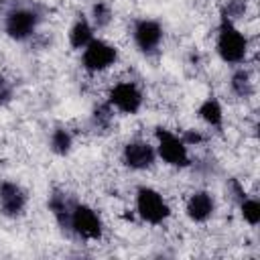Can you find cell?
I'll list each match as a JSON object with an SVG mask.
<instances>
[{"mask_svg": "<svg viewBox=\"0 0 260 260\" xmlns=\"http://www.w3.org/2000/svg\"><path fill=\"white\" fill-rule=\"evenodd\" d=\"M122 160L132 171H146L156 160V148L146 140H130L122 150Z\"/></svg>", "mask_w": 260, "mask_h": 260, "instance_id": "obj_9", "label": "cell"}, {"mask_svg": "<svg viewBox=\"0 0 260 260\" xmlns=\"http://www.w3.org/2000/svg\"><path fill=\"white\" fill-rule=\"evenodd\" d=\"M142 91L134 81H120L110 89L108 104L122 114H136L142 108Z\"/></svg>", "mask_w": 260, "mask_h": 260, "instance_id": "obj_7", "label": "cell"}, {"mask_svg": "<svg viewBox=\"0 0 260 260\" xmlns=\"http://www.w3.org/2000/svg\"><path fill=\"white\" fill-rule=\"evenodd\" d=\"M39 22H41V14L35 8L18 6L6 14L4 30L12 41H26L37 32Z\"/></svg>", "mask_w": 260, "mask_h": 260, "instance_id": "obj_4", "label": "cell"}, {"mask_svg": "<svg viewBox=\"0 0 260 260\" xmlns=\"http://www.w3.org/2000/svg\"><path fill=\"white\" fill-rule=\"evenodd\" d=\"M112 112H114V108H112L108 102L102 104V106H98V108L93 110V124L106 128V126L110 124V120H112Z\"/></svg>", "mask_w": 260, "mask_h": 260, "instance_id": "obj_19", "label": "cell"}, {"mask_svg": "<svg viewBox=\"0 0 260 260\" xmlns=\"http://www.w3.org/2000/svg\"><path fill=\"white\" fill-rule=\"evenodd\" d=\"M4 2H10V0H4Z\"/></svg>", "mask_w": 260, "mask_h": 260, "instance_id": "obj_22", "label": "cell"}, {"mask_svg": "<svg viewBox=\"0 0 260 260\" xmlns=\"http://www.w3.org/2000/svg\"><path fill=\"white\" fill-rule=\"evenodd\" d=\"M71 205H73V203H69V201H67L65 193L55 191V193L49 197V209H51V213L55 215V219L59 221V225H61V228H67V225H69Z\"/></svg>", "mask_w": 260, "mask_h": 260, "instance_id": "obj_14", "label": "cell"}, {"mask_svg": "<svg viewBox=\"0 0 260 260\" xmlns=\"http://www.w3.org/2000/svg\"><path fill=\"white\" fill-rule=\"evenodd\" d=\"M71 146H73V136L69 130L65 128H55L51 132V138H49V148L59 154V156H65L71 152Z\"/></svg>", "mask_w": 260, "mask_h": 260, "instance_id": "obj_15", "label": "cell"}, {"mask_svg": "<svg viewBox=\"0 0 260 260\" xmlns=\"http://www.w3.org/2000/svg\"><path fill=\"white\" fill-rule=\"evenodd\" d=\"M215 51H217L219 59L230 65H240L248 55V39L234 24V20L228 18L225 14H221V20L217 26Z\"/></svg>", "mask_w": 260, "mask_h": 260, "instance_id": "obj_1", "label": "cell"}, {"mask_svg": "<svg viewBox=\"0 0 260 260\" xmlns=\"http://www.w3.org/2000/svg\"><path fill=\"white\" fill-rule=\"evenodd\" d=\"M232 91L238 95V98H248L252 93V79H250V73L246 69H238L234 75H232Z\"/></svg>", "mask_w": 260, "mask_h": 260, "instance_id": "obj_16", "label": "cell"}, {"mask_svg": "<svg viewBox=\"0 0 260 260\" xmlns=\"http://www.w3.org/2000/svg\"><path fill=\"white\" fill-rule=\"evenodd\" d=\"M183 142L187 144V146H191V144H199V142H203V136L199 134V132H193V130H187L183 136Z\"/></svg>", "mask_w": 260, "mask_h": 260, "instance_id": "obj_20", "label": "cell"}, {"mask_svg": "<svg viewBox=\"0 0 260 260\" xmlns=\"http://www.w3.org/2000/svg\"><path fill=\"white\" fill-rule=\"evenodd\" d=\"M91 39H93V24L87 20V16L79 14L69 28V45L73 49H83Z\"/></svg>", "mask_w": 260, "mask_h": 260, "instance_id": "obj_12", "label": "cell"}, {"mask_svg": "<svg viewBox=\"0 0 260 260\" xmlns=\"http://www.w3.org/2000/svg\"><path fill=\"white\" fill-rule=\"evenodd\" d=\"M240 213H242V217H244L246 223L258 225V223H260V201L246 195V197L240 201Z\"/></svg>", "mask_w": 260, "mask_h": 260, "instance_id": "obj_17", "label": "cell"}, {"mask_svg": "<svg viewBox=\"0 0 260 260\" xmlns=\"http://www.w3.org/2000/svg\"><path fill=\"white\" fill-rule=\"evenodd\" d=\"M67 230H71L77 238H81L85 242H98V240H102L104 223L93 207H89L85 203H73Z\"/></svg>", "mask_w": 260, "mask_h": 260, "instance_id": "obj_2", "label": "cell"}, {"mask_svg": "<svg viewBox=\"0 0 260 260\" xmlns=\"http://www.w3.org/2000/svg\"><path fill=\"white\" fill-rule=\"evenodd\" d=\"M110 20H112V10H110V6H108L106 2H95L93 8H91V22H93V26L104 28V26L110 24Z\"/></svg>", "mask_w": 260, "mask_h": 260, "instance_id": "obj_18", "label": "cell"}, {"mask_svg": "<svg viewBox=\"0 0 260 260\" xmlns=\"http://www.w3.org/2000/svg\"><path fill=\"white\" fill-rule=\"evenodd\" d=\"M156 154L171 167H187L189 165V150L181 136L173 134L171 130L156 128Z\"/></svg>", "mask_w": 260, "mask_h": 260, "instance_id": "obj_6", "label": "cell"}, {"mask_svg": "<svg viewBox=\"0 0 260 260\" xmlns=\"http://www.w3.org/2000/svg\"><path fill=\"white\" fill-rule=\"evenodd\" d=\"M215 211V199L209 191H195L185 203V213L195 223H205Z\"/></svg>", "mask_w": 260, "mask_h": 260, "instance_id": "obj_11", "label": "cell"}, {"mask_svg": "<svg viewBox=\"0 0 260 260\" xmlns=\"http://www.w3.org/2000/svg\"><path fill=\"white\" fill-rule=\"evenodd\" d=\"M10 100V87L0 79V106L4 104V102H8Z\"/></svg>", "mask_w": 260, "mask_h": 260, "instance_id": "obj_21", "label": "cell"}, {"mask_svg": "<svg viewBox=\"0 0 260 260\" xmlns=\"http://www.w3.org/2000/svg\"><path fill=\"white\" fill-rule=\"evenodd\" d=\"M132 39L138 51L154 53L162 41V26L152 18H138L132 26Z\"/></svg>", "mask_w": 260, "mask_h": 260, "instance_id": "obj_8", "label": "cell"}, {"mask_svg": "<svg viewBox=\"0 0 260 260\" xmlns=\"http://www.w3.org/2000/svg\"><path fill=\"white\" fill-rule=\"evenodd\" d=\"M199 118L207 124V126H213V128H219L221 122H223V110H221V104L215 100V98H207L201 102L199 110H197Z\"/></svg>", "mask_w": 260, "mask_h": 260, "instance_id": "obj_13", "label": "cell"}, {"mask_svg": "<svg viewBox=\"0 0 260 260\" xmlns=\"http://www.w3.org/2000/svg\"><path fill=\"white\" fill-rule=\"evenodd\" d=\"M26 209V193L18 183L2 181L0 183V211L6 217H18Z\"/></svg>", "mask_w": 260, "mask_h": 260, "instance_id": "obj_10", "label": "cell"}, {"mask_svg": "<svg viewBox=\"0 0 260 260\" xmlns=\"http://www.w3.org/2000/svg\"><path fill=\"white\" fill-rule=\"evenodd\" d=\"M136 213L150 225H160L169 219L171 207L165 197L152 187H138L136 191Z\"/></svg>", "mask_w": 260, "mask_h": 260, "instance_id": "obj_3", "label": "cell"}, {"mask_svg": "<svg viewBox=\"0 0 260 260\" xmlns=\"http://www.w3.org/2000/svg\"><path fill=\"white\" fill-rule=\"evenodd\" d=\"M118 61V49L104 39H91L81 53V65L89 73H100L110 69Z\"/></svg>", "mask_w": 260, "mask_h": 260, "instance_id": "obj_5", "label": "cell"}]
</instances>
